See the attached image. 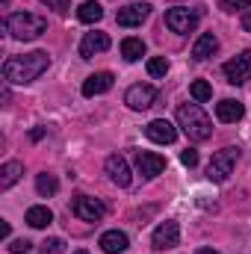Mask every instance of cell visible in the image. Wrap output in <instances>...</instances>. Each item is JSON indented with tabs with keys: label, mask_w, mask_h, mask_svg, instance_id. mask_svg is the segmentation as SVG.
Here are the masks:
<instances>
[{
	"label": "cell",
	"mask_w": 251,
	"mask_h": 254,
	"mask_svg": "<svg viewBox=\"0 0 251 254\" xmlns=\"http://www.w3.org/2000/svg\"><path fill=\"white\" fill-rule=\"evenodd\" d=\"M122 57H125L127 63H139V60L145 57V42H142V39L127 36L125 42H122Z\"/></svg>",
	"instance_id": "44dd1931"
},
{
	"label": "cell",
	"mask_w": 251,
	"mask_h": 254,
	"mask_svg": "<svg viewBox=\"0 0 251 254\" xmlns=\"http://www.w3.org/2000/svg\"><path fill=\"white\" fill-rule=\"evenodd\" d=\"M42 3H45V6H48V9H57V12H65V9H68V3H71V0H42Z\"/></svg>",
	"instance_id": "f546056e"
},
{
	"label": "cell",
	"mask_w": 251,
	"mask_h": 254,
	"mask_svg": "<svg viewBox=\"0 0 251 254\" xmlns=\"http://www.w3.org/2000/svg\"><path fill=\"white\" fill-rule=\"evenodd\" d=\"M154 101H157V89L148 86V83L130 86L127 95H125V104L130 107V110H148V107H154Z\"/></svg>",
	"instance_id": "ba28073f"
},
{
	"label": "cell",
	"mask_w": 251,
	"mask_h": 254,
	"mask_svg": "<svg viewBox=\"0 0 251 254\" xmlns=\"http://www.w3.org/2000/svg\"><path fill=\"white\" fill-rule=\"evenodd\" d=\"M107 48H110V36L107 33H86L83 42H80V57L92 60L95 54H104Z\"/></svg>",
	"instance_id": "9a60e30c"
},
{
	"label": "cell",
	"mask_w": 251,
	"mask_h": 254,
	"mask_svg": "<svg viewBox=\"0 0 251 254\" xmlns=\"http://www.w3.org/2000/svg\"><path fill=\"white\" fill-rule=\"evenodd\" d=\"M216 51H219V39L213 33H201L198 42H195V48H192V57L195 60H210Z\"/></svg>",
	"instance_id": "ac0fdd59"
},
{
	"label": "cell",
	"mask_w": 251,
	"mask_h": 254,
	"mask_svg": "<svg viewBox=\"0 0 251 254\" xmlns=\"http://www.w3.org/2000/svg\"><path fill=\"white\" fill-rule=\"evenodd\" d=\"M71 213H74L80 222H101V219H104V213H107V207H104L98 198L77 195V198L71 201Z\"/></svg>",
	"instance_id": "8992f818"
},
{
	"label": "cell",
	"mask_w": 251,
	"mask_h": 254,
	"mask_svg": "<svg viewBox=\"0 0 251 254\" xmlns=\"http://www.w3.org/2000/svg\"><path fill=\"white\" fill-rule=\"evenodd\" d=\"M104 169H107V175H110V181H113L116 187H122V190L130 187V181H133V178H130V166H127V160L122 154L107 157V166H104Z\"/></svg>",
	"instance_id": "8fae6325"
},
{
	"label": "cell",
	"mask_w": 251,
	"mask_h": 254,
	"mask_svg": "<svg viewBox=\"0 0 251 254\" xmlns=\"http://www.w3.org/2000/svg\"><path fill=\"white\" fill-rule=\"evenodd\" d=\"M222 71H225L228 83H234V86H240V83H249V80H251V51H243L240 57L228 60Z\"/></svg>",
	"instance_id": "52a82bcc"
},
{
	"label": "cell",
	"mask_w": 251,
	"mask_h": 254,
	"mask_svg": "<svg viewBox=\"0 0 251 254\" xmlns=\"http://www.w3.org/2000/svg\"><path fill=\"white\" fill-rule=\"evenodd\" d=\"M243 116H246V107H243L240 101L225 98V101H219V104H216V119H219V122H225V125H237Z\"/></svg>",
	"instance_id": "2e32d148"
},
{
	"label": "cell",
	"mask_w": 251,
	"mask_h": 254,
	"mask_svg": "<svg viewBox=\"0 0 251 254\" xmlns=\"http://www.w3.org/2000/svg\"><path fill=\"white\" fill-rule=\"evenodd\" d=\"M51 65V57L45 51H33V54H21V57H9L3 63V77L15 86H24V83H33L39 80Z\"/></svg>",
	"instance_id": "6da1fadb"
},
{
	"label": "cell",
	"mask_w": 251,
	"mask_h": 254,
	"mask_svg": "<svg viewBox=\"0 0 251 254\" xmlns=\"http://www.w3.org/2000/svg\"><path fill=\"white\" fill-rule=\"evenodd\" d=\"M195 254H219V252H213V249H198Z\"/></svg>",
	"instance_id": "d6a6232c"
},
{
	"label": "cell",
	"mask_w": 251,
	"mask_h": 254,
	"mask_svg": "<svg viewBox=\"0 0 251 254\" xmlns=\"http://www.w3.org/2000/svg\"><path fill=\"white\" fill-rule=\"evenodd\" d=\"M178 127L187 133L192 142H204L213 136V122L198 104H184L178 107Z\"/></svg>",
	"instance_id": "7a4b0ae2"
},
{
	"label": "cell",
	"mask_w": 251,
	"mask_h": 254,
	"mask_svg": "<svg viewBox=\"0 0 251 254\" xmlns=\"http://www.w3.org/2000/svg\"><path fill=\"white\" fill-rule=\"evenodd\" d=\"M101 249L107 254H122L127 252V234L125 231H107L101 237Z\"/></svg>",
	"instance_id": "d6986e66"
},
{
	"label": "cell",
	"mask_w": 251,
	"mask_h": 254,
	"mask_svg": "<svg viewBox=\"0 0 251 254\" xmlns=\"http://www.w3.org/2000/svg\"><path fill=\"white\" fill-rule=\"evenodd\" d=\"M36 190H39V195L51 198V195H57L60 184H57V178H54V175H39V178H36Z\"/></svg>",
	"instance_id": "cb8c5ba5"
},
{
	"label": "cell",
	"mask_w": 251,
	"mask_h": 254,
	"mask_svg": "<svg viewBox=\"0 0 251 254\" xmlns=\"http://www.w3.org/2000/svg\"><path fill=\"white\" fill-rule=\"evenodd\" d=\"M148 74L151 77H166L169 74V60L166 57H151L148 60Z\"/></svg>",
	"instance_id": "d4e9b609"
},
{
	"label": "cell",
	"mask_w": 251,
	"mask_h": 254,
	"mask_svg": "<svg viewBox=\"0 0 251 254\" xmlns=\"http://www.w3.org/2000/svg\"><path fill=\"white\" fill-rule=\"evenodd\" d=\"M189 95H192L198 104H204V101H210V98H213V86H210L207 80H195V83L189 86Z\"/></svg>",
	"instance_id": "603a6c76"
},
{
	"label": "cell",
	"mask_w": 251,
	"mask_h": 254,
	"mask_svg": "<svg viewBox=\"0 0 251 254\" xmlns=\"http://www.w3.org/2000/svg\"><path fill=\"white\" fill-rule=\"evenodd\" d=\"M151 243H154V249H157V252L175 249V246L181 243V225H178V222H172V219H166V222H163V225L154 231Z\"/></svg>",
	"instance_id": "9c48e42d"
},
{
	"label": "cell",
	"mask_w": 251,
	"mask_h": 254,
	"mask_svg": "<svg viewBox=\"0 0 251 254\" xmlns=\"http://www.w3.org/2000/svg\"><path fill=\"white\" fill-rule=\"evenodd\" d=\"M6 30L18 42H33V39H39L48 30V21L42 15H33V12H15V15H9Z\"/></svg>",
	"instance_id": "3957f363"
},
{
	"label": "cell",
	"mask_w": 251,
	"mask_h": 254,
	"mask_svg": "<svg viewBox=\"0 0 251 254\" xmlns=\"http://www.w3.org/2000/svg\"><path fill=\"white\" fill-rule=\"evenodd\" d=\"M243 27L251 33V12H246V15H243Z\"/></svg>",
	"instance_id": "4dcf8cb0"
},
{
	"label": "cell",
	"mask_w": 251,
	"mask_h": 254,
	"mask_svg": "<svg viewBox=\"0 0 251 254\" xmlns=\"http://www.w3.org/2000/svg\"><path fill=\"white\" fill-rule=\"evenodd\" d=\"M166 27H169L172 33L187 36V33H192V30L198 27V12H195V9H187V6H175V9L166 12Z\"/></svg>",
	"instance_id": "5b68a950"
},
{
	"label": "cell",
	"mask_w": 251,
	"mask_h": 254,
	"mask_svg": "<svg viewBox=\"0 0 251 254\" xmlns=\"http://www.w3.org/2000/svg\"><path fill=\"white\" fill-rule=\"evenodd\" d=\"M65 249L63 240H48V243H42V254H60Z\"/></svg>",
	"instance_id": "484cf974"
},
{
	"label": "cell",
	"mask_w": 251,
	"mask_h": 254,
	"mask_svg": "<svg viewBox=\"0 0 251 254\" xmlns=\"http://www.w3.org/2000/svg\"><path fill=\"white\" fill-rule=\"evenodd\" d=\"M77 18H80L83 24H98V21L104 18V6H101L98 0H86V3L77 9Z\"/></svg>",
	"instance_id": "ffe728a7"
},
{
	"label": "cell",
	"mask_w": 251,
	"mask_h": 254,
	"mask_svg": "<svg viewBox=\"0 0 251 254\" xmlns=\"http://www.w3.org/2000/svg\"><path fill=\"white\" fill-rule=\"evenodd\" d=\"M113 83H116V77H113L110 71H98V74H92V77H86V80H83V95H86V98L104 95V92H110V89H113Z\"/></svg>",
	"instance_id": "4fadbf2b"
},
{
	"label": "cell",
	"mask_w": 251,
	"mask_h": 254,
	"mask_svg": "<svg viewBox=\"0 0 251 254\" xmlns=\"http://www.w3.org/2000/svg\"><path fill=\"white\" fill-rule=\"evenodd\" d=\"M21 175H24V166H21L18 160H9V163H3V166H0V192L12 190V187L21 181Z\"/></svg>",
	"instance_id": "e0dca14e"
},
{
	"label": "cell",
	"mask_w": 251,
	"mask_h": 254,
	"mask_svg": "<svg viewBox=\"0 0 251 254\" xmlns=\"http://www.w3.org/2000/svg\"><path fill=\"white\" fill-rule=\"evenodd\" d=\"M181 163L189 166V169H195V166H198V151H195V148H187V151L181 154Z\"/></svg>",
	"instance_id": "83f0119b"
},
{
	"label": "cell",
	"mask_w": 251,
	"mask_h": 254,
	"mask_svg": "<svg viewBox=\"0 0 251 254\" xmlns=\"http://www.w3.org/2000/svg\"><path fill=\"white\" fill-rule=\"evenodd\" d=\"M54 222V213L48 207H30L27 210V225L30 228H48Z\"/></svg>",
	"instance_id": "7402d4cb"
},
{
	"label": "cell",
	"mask_w": 251,
	"mask_h": 254,
	"mask_svg": "<svg viewBox=\"0 0 251 254\" xmlns=\"http://www.w3.org/2000/svg\"><path fill=\"white\" fill-rule=\"evenodd\" d=\"M30 249H33V243H30V240H15V243L9 246V252H12V254H27Z\"/></svg>",
	"instance_id": "f1b7e54d"
},
{
	"label": "cell",
	"mask_w": 251,
	"mask_h": 254,
	"mask_svg": "<svg viewBox=\"0 0 251 254\" xmlns=\"http://www.w3.org/2000/svg\"><path fill=\"white\" fill-rule=\"evenodd\" d=\"M74 254H89V252H74Z\"/></svg>",
	"instance_id": "836d02e7"
},
{
	"label": "cell",
	"mask_w": 251,
	"mask_h": 254,
	"mask_svg": "<svg viewBox=\"0 0 251 254\" xmlns=\"http://www.w3.org/2000/svg\"><path fill=\"white\" fill-rule=\"evenodd\" d=\"M251 0H222V9L225 12H237V9H249Z\"/></svg>",
	"instance_id": "4316f807"
},
{
	"label": "cell",
	"mask_w": 251,
	"mask_h": 254,
	"mask_svg": "<svg viewBox=\"0 0 251 254\" xmlns=\"http://www.w3.org/2000/svg\"><path fill=\"white\" fill-rule=\"evenodd\" d=\"M0 237H3V240L9 237V222H3V225H0Z\"/></svg>",
	"instance_id": "1f68e13d"
},
{
	"label": "cell",
	"mask_w": 251,
	"mask_h": 254,
	"mask_svg": "<svg viewBox=\"0 0 251 254\" xmlns=\"http://www.w3.org/2000/svg\"><path fill=\"white\" fill-rule=\"evenodd\" d=\"M136 169H139L142 178H157L166 169V157H160L154 151H139L136 154Z\"/></svg>",
	"instance_id": "7c38bea8"
},
{
	"label": "cell",
	"mask_w": 251,
	"mask_h": 254,
	"mask_svg": "<svg viewBox=\"0 0 251 254\" xmlns=\"http://www.w3.org/2000/svg\"><path fill=\"white\" fill-rule=\"evenodd\" d=\"M148 15H151V6H148V3H130L125 9H119L116 21H119L122 27H139Z\"/></svg>",
	"instance_id": "5bb4252c"
},
{
	"label": "cell",
	"mask_w": 251,
	"mask_h": 254,
	"mask_svg": "<svg viewBox=\"0 0 251 254\" xmlns=\"http://www.w3.org/2000/svg\"><path fill=\"white\" fill-rule=\"evenodd\" d=\"M237 160H240V148H222V151H216L213 154V160H210V166H207V178L213 181V184H225L231 175H234V166H237Z\"/></svg>",
	"instance_id": "277c9868"
},
{
	"label": "cell",
	"mask_w": 251,
	"mask_h": 254,
	"mask_svg": "<svg viewBox=\"0 0 251 254\" xmlns=\"http://www.w3.org/2000/svg\"><path fill=\"white\" fill-rule=\"evenodd\" d=\"M145 136L151 142H157V145H172L178 139V127L172 125V122H166V119H154L145 127Z\"/></svg>",
	"instance_id": "30bf717a"
}]
</instances>
